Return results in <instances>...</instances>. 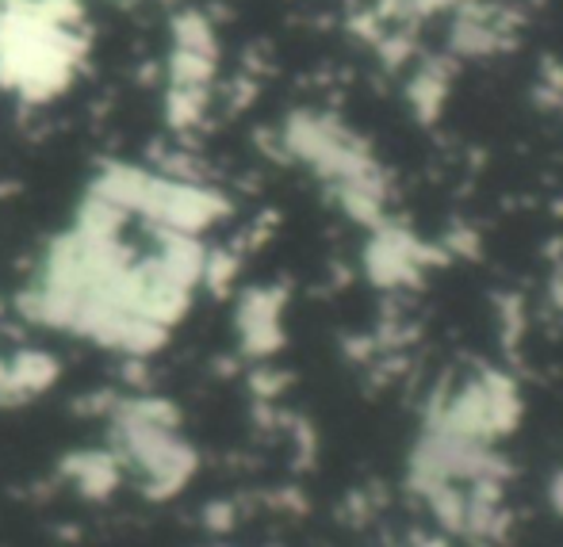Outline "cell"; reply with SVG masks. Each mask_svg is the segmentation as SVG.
I'll return each mask as SVG.
<instances>
[{
	"mask_svg": "<svg viewBox=\"0 0 563 547\" xmlns=\"http://www.w3.org/2000/svg\"><path fill=\"white\" fill-rule=\"evenodd\" d=\"M552 502H556V510L563 513V475L556 479V487H552Z\"/></svg>",
	"mask_w": 563,
	"mask_h": 547,
	"instance_id": "9c48e42d",
	"label": "cell"
},
{
	"mask_svg": "<svg viewBox=\"0 0 563 547\" xmlns=\"http://www.w3.org/2000/svg\"><path fill=\"white\" fill-rule=\"evenodd\" d=\"M364 265H368L372 280L395 288V283H407L418 276V268H422V249H418V242H410L402 230H379L376 242L368 245Z\"/></svg>",
	"mask_w": 563,
	"mask_h": 547,
	"instance_id": "8992f818",
	"label": "cell"
},
{
	"mask_svg": "<svg viewBox=\"0 0 563 547\" xmlns=\"http://www.w3.org/2000/svg\"><path fill=\"white\" fill-rule=\"evenodd\" d=\"M115 4H139V0H115Z\"/></svg>",
	"mask_w": 563,
	"mask_h": 547,
	"instance_id": "30bf717a",
	"label": "cell"
},
{
	"mask_svg": "<svg viewBox=\"0 0 563 547\" xmlns=\"http://www.w3.org/2000/svg\"><path fill=\"white\" fill-rule=\"evenodd\" d=\"M238 345L253 360H265L284 345V291L280 288H250L234 306Z\"/></svg>",
	"mask_w": 563,
	"mask_h": 547,
	"instance_id": "3957f363",
	"label": "cell"
},
{
	"mask_svg": "<svg viewBox=\"0 0 563 547\" xmlns=\"http://www.w3.org/2000/svg\"><path fill=\"white\" fill-rule=\"evenodd\" d=\"M89 58L81 0H8L0 8V89L51 104L74 89Z\"/></svg>",
	"mask_w": 563,
	"mask_h": 547,
	"instance_id": "6da1fadb",
	"label": "cell"
},
{
	"mask_svg": "<svg viewBox=\"0 0 563 547\" xmlns=\"http://www.w3.org/2000/svg\"><path fill=\"white\" fill-rule=\"evenodd\" d=\"M510 38H514L510 15H506L503 8H487V4H472V0H464V4L456 8V15H452L449 43H452V51L464 54V58L495 54V51H503Z\"/></svg>",
	"mask_w": 563,
	"mask_h": 547,
	"instance_id": "277c9868",
	"label": "cell"
},
{
	"mask_svg": "<svg viewBox=\"0 0 563 547\" xmlns=\"http://www.w3.org/2000/svg\"><path fill=\"white\" fill-rule=\"evenodd\" d=\"M422 547H441V544H422Z\"/></svg>",
	"mask_w": 563,
	"mask_h": 547,
	"instance_id": "8fae6325",
	"label": "cell"
},
{
	"mask_svg": "<svg viewBox=\"0 0 563 547\" xmlns=\"http://www.w3.org/2000/svg\"><path fill=\"white\" fill-rule=\"evenodd\" d=\"M62 376V364L46 348H15L0 360V402H23L51 391Z\"/></svg>",
	"mask_w": 563,
	"mask_h": 547,
	"instance_id": "5b68a950",
	"label": "cell"
},
{
	"mask_svg": "<svg viewBox=\"0 0 563 547\" xmlns=\"http://www.w3.org/2000/svg\"><path fill=\"white\" fill-rule=\"evenodd\" d=\"M449 97V74L441 62H426L415 77H410V104H415V115L433 119L441 111Z\"/></svg>",
	"mask_w": 563,
	"mask_h": 547,
	"instance_id": "ba28073f",
	"label": "cell"
},
{
	"mask_svg": "<svg viewBox=\"0 0 563 547\" xmlns=\"http://www.w3.org/2000/svg\"><path fill=\"white\" fill-rule=\"evenodd\" d=\"M219 77V31L208 12L180 8L169 20V51H165V85L180 89H216Z\"/></svg>",
	"mask_w": 563,
	"mask_h": 547,
	"instance_id": "7a4b0ae2",
	"label": "cell"
},
{
	"mask_svg": "<svg viewBox=\"0 0 563 547\" xmlns=\"http://www.w3.org/2000/svg\"><path fill=\"white\" fill-rule=\"evenodd\" d=\"M62 471H66V479L89 498L112 494L119 482H123V475H126L112 448H108V451H77V456H69L66 464H62Z\"/></svg>",
	"mask_w": 563,
	"mask_h": 547,
	"instance_id": "52a82bcc",
	"label": "cell"
},
{
	"mask_svg": "<svg viewBox=\"0 0 563 547\" xmlns=\"http://www.w3.org/2000/svg\"><path fill=\"white\" fill-rule=\"evenodd\" d=\"M4 4H8V0H0V8H4Z\"/></svg>",
	"mask_w": 563,
	"mask_h": 547,
	"instance_id": "7c38bea8",
	"label": "cell"
}]
</instances>
